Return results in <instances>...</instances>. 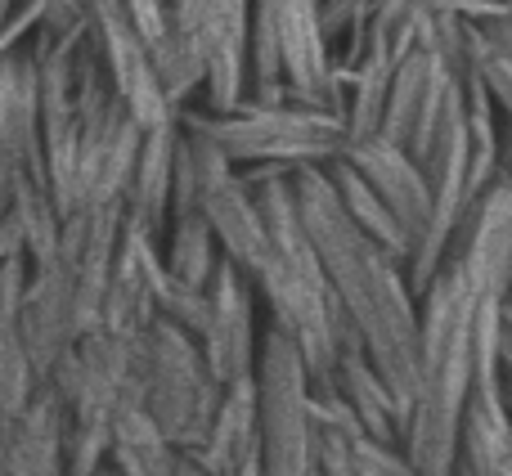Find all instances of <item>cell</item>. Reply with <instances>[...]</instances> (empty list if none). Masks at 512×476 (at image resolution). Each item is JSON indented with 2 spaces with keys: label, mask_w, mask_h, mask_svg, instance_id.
Here are the masks:
<instances>
[{
  "label": "cell",
  "mask_w": 512,
  "mask_h": 476,
  "mask_svg": "<svg viewBox=\"0 0 512 476\" xmlns=\"http://www.w3.org/2000/svg\"><path fill=\"white\" fill-rule=\"evenodd\" d=\"M292 194H297L301 225L324 261L346 319L360 333L373 369L396 396L400 436H405V418L418 396V292L409 283V270L346 216L328 162L292 167Z\"/></svg>",
  "instance_id": "6da1fadb"
},
{
  "label": "cell",
  "mask_w": 512,
  "mask_h": 476,
  "mask_svg": "<svg viewBox=\"0 0 512 476\" xmlns=\"http://www.w3.org/2000/svg\"><path fill=\"white\" fill-rule=\"evenodd\" d=\"M481 297L454 261H445L418 292V396L405 418L400 450L423 476H450L459 418L468 405L477 360H472V319Z\"/></svg>",
  "instance_id": "7a4b0ae2"
},
{
  "label": "cell",
  "mask_w": 512,
  "mask_h": 476,
  "mask_svg": "<svg viewBox=\"0 0 512 476\" xmlns=\"http://www.w3.org/2000/svg\"><path fill=\"white\" fill-rule=\"evenodd\" d=\"M180 122L212 135L234 167H306V162H333L346 149V117L315 104H252L239 99L225 113H198L180 108Z\"/></svg>",
  "instance_id": "3957f363"
},
{
  "label": "cell",
  "mask_w": 512,
  "mask_h": 476,
  "mask_svg": "<svg viewBox=\"0 0 512 476\" xmlns=\"http://www.w3.org/2000/svg\"><path fill=\"white\" fill-rule=\"evenodd\" d=\"M135 355H140V396L149 418L171 445L198 450L225 396V382L212 373L198 337L158 315L144 333H135Z\"/></svg>",
  "instance_id": "277c9868"
},
{
  "label": "cell",
  "mask_w": 512,
  "mask_h": 476,
  "mask_svg": "<svg viewBox=\"0 0 512 476\" xmlns=\"http://www.w3.org/2000/svg\"><path fill=\"white\" fill-rule=\"evenodd\" d=\"M256 391H261V476H324L319 427L310 418L306 360L297 342L274 324L261 328Z\"/></svg>",
  "instance_id": "5b68a950"
},
{
  "label": "cell",
  "mask_w": 512,
  "mask_h": 476,
  "mask_svg": "<svg viewBox=\"0 0 512 476\" xmlns=\"http://www.w3.org/2000/svg\"><path fill=\"white\" fill-rule=\"evenodd\" d=\"M248 27L252 0H167V32L203 59L212 113L248 95Z\"/></svg>",
  "instance_id": "8992f818"
},
{
  "label": "cell",
  "mask_w": 512,
  "mask_h": 476,
  "mask_svg": "<svg viewBox=\"0 0 512 476\" xmlns=\"http://www.w3.org/2000/svg\"><path fill=\"white\" fill-rule=\"evenodd\" d=\"M207 297H212V315H207V328H203V337H198V346H203L212 373L230 387V382L256 373V351H261L256 283L234 261L221 256L212 283H207Z\"/></svg>",
  "instance_id": "52a82bcc"
},
{
  "label": "cell",
  "mask_w": 512,
  "mask_h": 476,
  "mask_svg": "<svg viewBox=\"0 0 512 476\" xmlns=\"http://www.w3.org/2000/svg\"><path fill=\"white\" fill-rule=\"evenodd\" d=\"M162 238L126 221L117 238L113 265H108V288H104V319L99 328L117 337H135L158 319V297L167 283V265H162Z\"/></svg>",
  "instance_id": "ba28073f"
},
{
  "label": "cell",
  "mask_w": 512,
  "mask_h": 476,
  "mask_svg": "<svg viewBox=\"0 0 512 476\" xmlns=\"http://www.w3.org/2000/svg\"><path fill=\"white\" fill-rule=\"evenodd\" d=\"M337 158H346L369 180V189L387 203V212L400 221V230L409 234V243L418 252V243L427 238V225H432V185H427V171L396 140H387L378 131L360 135V140H346V149Z\"/></svg>",
  "instance_id": "9c48e42d"
},
{
  "label": "cell",
  "mask_w": 512,
  "mask_h": 476,
  "mask_svg": "<svg viewBox=\"0 0 512 476\" xmlns=\"http://www.w3.org/2000/svg\"><path fill=\"white\" fill-rule=\"evenodd\" d=\"M0 153L45 185L41 167V72H36L32 41L0 54ZM50 189V185H45Z\"/></svg>",
  "instance_id": "30bf717a"
},
{
  "label": "cell",
  "mask_w": 512,
  "mask_h": 476,
  "mask_svg": "<svg viewBox=\"0 0 512 476\" xmlns=\"http://www.w3.org/2000/svg\"><path fill=\"white\" fill-rule=\"evenodd\" d=\"M512 454V423L504 409L499 378H472L468 405L459 418V441H454L450 476H504Z\"/></svg>",
  "instance_id": "8fae6325"
},
{
  "label": "cell",
  "mask_w": 512,
  "mask_h": 476,
  "mask_svg": "<svg viewBox=\"0 0 512 476\" xmlns=\"http://www.w3.org/2000/svg\"><path fill=\"white\" fill-rule=\"evenodd\" d=\"M194 454L207 468V476H234L252 459H261V391H256V373L225 387L221 409L212 418V432Z\"/></svg>",
  "instance_id": "7c38bea8"
},
{
  "label": "cell",
  "mask_w": 512,
  "mask_h": 476,
  "mask_svg": "<svg viewBox=\"0 0 512 476\" xmlns=\"http://www.w3.org/2000/svg\"><path fill=\"white\" fill-rule=\"evenodd\" d=\"M5 476H68L63 463V400L50 382L9 418V463Z\"/></svg>",
  "instance_id": "4fadbf2b"
},
{
  "label": "cell",
  "mask_w": 512,
  "mask_h": 476,
  "mask_svg": "<svg viewBox=\"0 0 512 476\" xmlns=\"http://www.w3.org/2000/svg\"><path fill=\"white\" fill-rule=\"evenodd\" d=\"M162 265H167V279L180 288H207L212 283L216 265H221V243H216L207 212L171 216L167 234H162Z\"/></svg>",
  "instance_id": "5bb4252c"
},
{
  "label": "cell",
  "mask_w": 512,
  "mask_h": 476,
  "mask_svg": "<svg viewBox=\"0 0 512 476\" xmlns=\"http://www.w3.org/2000/svg\"><path fill=\"white\" fill-rule=\"evenodd\" d=\"M319 459H324V476H355L351 468H346L342 459V441L328 432H319Z\"/></svg>",
  "instance_id": "9a60e30c"
},
{
  "label": "cell",
  "mask_w": 512,
  "mask_h": 476,
  "mask_svg": "<svg viewBox=\"0 0 512 476\" xmlns=\"http://www.w3.org/2000/svg\"><path fill=\"white\" fill-rule=\"evenodd\" d=\"M512 364V301L499 306V369Z\"/></svg>",
  "instance_id": "2e32d148"
},
{
  "label": "cell",
  "mask_w": 512,
  "mask_h": 476,
  "mask_svg": "<svg viewBox=\"0 0 512 476\" xmlns=\"http://www.w3.org/2000/svg\"><path fill=\"white\" fill-rule=\"evenodd\" d=\"M499 387H504V409H508V423H512V364L499 369Z\"/></svg>",
  "instance_id": "e0dca14e"
},
{
  "label": "cell",
  "mask_w": 512,
  "mask_h": 476,
  "mask_svg": "<svg viewBox=\"0 0 512 476\" xmlns=\"http://www.w3.org/2000/svg\"><path fill=\"white\" fill-rule=\"evenodd\" d=\"M14 5H18V0H0V27H5V18L14 14Z\"/></svg>",
  "instance_id": "ac0fdd59"
},
{
  "label": "cell",
  "mask_w": 512,
  "mask_h": 476,
  "mask_svg": "<svg viewBox=\"0 0 512 476\" xmlns=\"http://www.w3.org/2000/svg\"><path fill=\"white\" fill-rule=\"evenodd\" d=\"M95 476H122V472H117V468H113V463H104V468H99Z\"/></svg>",
  "instance_id": "d6986e66"
},
{
  "label": "cell",
  "mask_w": 512,
  "mask_h": 476,
  "mask_svg": "<svg viewBox=\"0 0 512 476\" xmlns=\"http://www.w3.org/2000/svg\"><path fill=\"white\" fill-rule=\"evenodd\" d=\"M504 476H512V454H508V463H504Z\"/></svg>",
  "instance_id": "ffe728a7"
}]
</instances>
